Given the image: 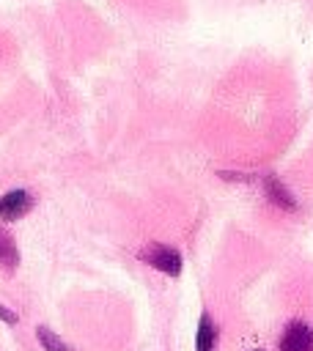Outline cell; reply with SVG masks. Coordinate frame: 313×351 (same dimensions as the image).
I'll return each mask as SVG.
<instances>
[{"mask_svg":"<svg viewBox=\"0 0 313 351\" xmlns=\"http://www.w3.org/2000/svg\"><path fill=\"white\" fill-rule=\"evenodd\" d=\"M137 258H140L143 263L154 266L156 271H165L167 277H178V274H181V255H178V250H173V247H165V244L151 241L148 247H143V250L137 252Z\"/></svg>","mask_w":313,"mask_h":351,"instance_id":"cell-1","label":"cell"},{"mask_svg":"<svg viewBox=\"0 0 313 351\" xmlns=\"http://www.w3.org/2000/svg\"><path fill=\"white\" fill-rule=\"evenodd\" d=\"M33 203H36V197L27 189H11L0 197V219L14 222V219L25 217L33 208Z\"/></svg>","mask_w":313,"mask_h":351,"instance_id":"cell-2","label":"cell"},{"mask_svg":"<svg viewBox=\"0 0 313 351\" xmlns=\"http://www.w3.org/2000/svg\"><path fill=\"white\" fill-rule=\"evenodd\" d=\"M277 348L280 351H313V329L305 321H291Z\"/></svg>","mask_w":313,"mask_h":351,"instance_id":"cell-3","label":"cell"},{"mask_svg":"<svg viewBox=\"0 0 313 351\" xmlns=\"http://www.w3.org/2000/svg\"><path fill=\"white\" fill-rule=\"evenodd\" d=\"M264 189H266V197H269L275 206H280V208H286V211H297V208H299L297 197L283 186V181H280L277 176L266 173V176H264Z\"/></svg>","mask_w":313,"mask_h":351,"instance_id":"cell-4","label":"cell"},{"mask_svg":"<svg viewBox=\"0 0 313 351\" xmlns=\"http://www.w3.org/2000/svg\"><path fill=\"white\" fill-rule=\"evenodd\" d=\"M0 266L5 271H16V266H19V250L5 228H0Z\"/></svg>","mask_w":313,"mask_h":351,"instance_id":"cell-5","label":"cell"},{"mask_svg":"<svg viewBox=\"0 0 313 351\" xmlns=\"http://www.w3.org/2000/svg\"><path fill=\"white\" fill-rule=\"evenodd\" d=\"M217 343V324L211 321L209 313L200 315V324H198V337H195V348L198 351H211Z\"/></svg>","mask_w":313,"mask_h":351,"instance_id":"cell-6","label":"cell"},{"mask_svg":"<svg viewBox=\"0 0 313 351\" xmlns=\"http://www.w3.org/2000/svg\"><path fill=\"white\" fill-rule=\"evenodd\" d=\"M36 337H38V343H41L44 351H71L49 326H38V329H36Z\"/></svg>","mask_w":313,"mask_h":351,"instance_id":"cell-7","label":"cell"},{"mask_svg":"<svg viewBox=\"0 0 313 351\" xmlns=\"http://www.w3.org/2000/svg\"><path fill=\"white\" fill-rule=\"evenodd\" d=\"M0 321H5V324L11 326V324H16V321H19V315H16L14 310H5V307H0Z\"/></svg>","mask_w":313,"mask_h":351,"instance_id":"cell-8","label":"cell"}]
</instances>
